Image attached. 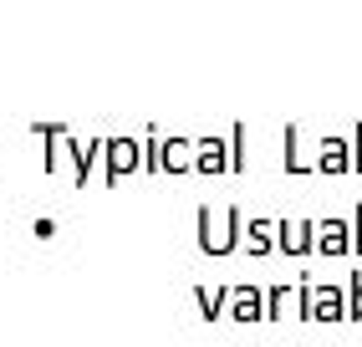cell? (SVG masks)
Wrapping results in <instances>:
<instances>
[{
    "label": "cell",
    "instance_id": "6da1fadb",
    "mask_svg": "<svg viewBox=\"0 0 362 347\" xmlns=\"http://www.w3.org/2000/svg\"><path fill=\"white\" fill-rule=\"evenodd\" d=\"M245 225H250V220L240 215V205H230L225 215H214L209 205H199V215H194V240H199L204 256H230V251L245 245Z\"/></svg>",
    "mask_w": 362,
    "mask_h": 347
},
{
    "label": "cell",
    "instance_id": "7a4b0ae2",
    "mask_svg": "<svg viewBox=\"0 0 362 347\" xmlns=\"http://www.w3.org/2000/svg\"><path fill=\"white\" fill-rule=\"evenodd\" d=\"M296 322H317V327H332V322H347V286H317L301 281L296 286Z\"/></svg>",
    "mask_w": 362,
    "mask_h": 347
},
{
    "label": "cell",
    "instance_id": "3957f363",
    "mask_svg": "<svg viewBox=\"0 0 362 347\" xmlns=\"http://www.w3.org/2000/svg\"><path fill=\"white\" fill-rule=\"evenodd\" d=\"M31 133L41 138V174H57L62 164H71L77 143H71V128H66V123H31Z\"/></svg>",
    "mask_w": 362,
    "mask_h": 347
},
{
    "label": "cell",
    "instance_id": "277c9868",
    "mask_svg": "<svg viewBox=\"0 0 362 347\" xmlns=\"http://www.w3.org/2000/svg\"><path fill=\"white\" fill-rule=\"evenodd\" d=\"M143 169V143H133V138H107V154H103V184L107 189H117L128 179V174H138Z\"/></svg>",
    "mask_w": 362,
    "mask_h": 347
},
{
    "label": "cell",
    "instance_id": "5b68a950",
    "mask_svg": "<svg viewBox=\"0 0 362 347\" xmlns=\"http://www.w3.org/2000/svg\"><path fill=\"white\" fill-rule=\"evenodd\" d=\"M317 174H327V179L352 174V138H322V148H317Z\"/></svg>",
    "mask_w": 362,
    "mask_h": 347
},
{
    "label": "cell",
    "instance_id": "8992f818",
    "mask_svg": "<svg viewBox=\"0 0 362 347\" xmlns=\"http://www.w3.org/2000/svg\"><path fill=\"white\" fill-rule=\"evenodd\" d=\"M225 317L240 322V327H255V322H265V291H260V286H235Z\"/></svg>",
    "mask_w": 362,
    "mask_h": 347
},
{
    "label": "cell",
    "instance_id": "52a82bcc",
    "mask_svg": "<svg viewBox=\"0 0 362 347\" xmlns=\"http://www.w3.org/2000/svg\"><path fill=\"white\" fill-rule=\"evenodd\" d=\"M317 251L322 256H352V220H317Z\"/></svg>",
    "mask_w": 362,
    "mask_h": 347
},
{
    "label": "cell",
    "instance_id": "ba28073f",
    "mask_svg": "<svg viewBox=\"0 0 362 347\" xmlns=\"http://www.w3.org/2000/svg\"><path fill=\"white\" fill-rule=\"evenodd\" d=\"M281 251L286 256H311L317 251V220H281Z\"/></svg>",
    "mask_w": 362,
    "mask_h": 347
},
{
    "label": "cell",
    "instance_id": "9c48e42d",
    "mask_svg": "<svg viewBox=\"0 0 362 347\" xmlns=\"http://www.w3.org/2000/svg\"><path fill=\"white\" fill-rule=\"evenodd\" d=\"M271 251H281V220L255 215L245 225V256H271Z\"/></svg>",
    "mask_w": 362,
    "mask_h": 347
},
{
    "label": "cell",
    "instance_id": "30bf717a",
    "mask_svg": "<svg viewBox=\"0 0 362 347\" xmlns=\"http://www.w3.org/2000/svg\"><path fill=\"white\" fill-rule=\"evenodd\" d=\"M199 143L194 138H163V174H194Z\"/></svg>",
    "mask_w": 362,
    "mask_h": 347
},
{
    "label": "cell",
    "instance_id": "8fae6325",
    "mask_svg": "<svg viewBox=\"0 0 362 347\" xmlns=\"http://www.w3.org/2000/svg\"><path fill=\"white\" fill-rule=\"evenodd\" d=\"M194 174L214 179V174H230V138H199V164Z\"/></svg>",
    "mask_w": 362,
    "mask_h": 347
},
{
    "label": "cell",
    "instance_id": "7c38bea8",
    "mask_svg": "<svg viewBox=\"0 0 362 347\" xmlns=\"http://www.w3.org/2000/svg\"><path fill=\"white\" fill-rule=\"evenodd\" d=\"M103 154H107V138H92L87 148L77 143V154H71V179H77V189H87V179H92V169L103 164Z\"/></svg>",
    "mask_w": 362,
    "mask_h": 347
},
{
    "label": "cell",
    "instance_id": "4fadbf2b",
    "mask_svg": "<svg viewBox=\"0 0 362 347\" xmlns=\"http://www.w3.org/2000/svg\"><path fill=\"white\" fill-rule=\"evenodd\" d=\"M230 296H235V286H214V291H194V307H199V317L204 322H225V312H230Z\"/></svg>",
    "mask_w": 362,
    "mask_h": 347
},
{
    "label": "cell",
    "instance_id": "5bb4252c",
    "mask_svg": "<svg viewBox=\"0 0 362 347\" xmlns=\"http://www.w3.org/2000/svg\"><path fill=\"white\" fill-rule=\"evenodd\" d=\"M286 312H296V286H265V322H286Z\"/></svg>",
    "mask_w": 362,
    "mask_h": 347
},
{
    "label": "cell",
    "instance_id": "9a60e30c",
    "mask_svg": "<svg viewBox=\"0 0 362 347\" xmlns=\"http://www.w3.org/2000/svg\"><path fill=\"white\" fill-rule=\"evenodd\" d=\"M311 169H317V159L301 154V128L286 123V174H311Z\"/></svg>",
    "mask_w": 362,
    "mask_h": 347
},
{
    "label": "cell",
    "instance_id": "2e32d148",
    "mask_svg": "<svg viewBox=\"0 0 362 347\" xmlns=\"http://www.w3.org/2000/svg\"><path fill=\"white\" fill-rule=\"evenodd\" d=\"M143 174H163V138L153 128L143 133Z\"/></svg>",
    "mask_w": 362,
    "mask_h": 347
},
{
    "label": "cell",
    "instance_id": "e0dca14e",
    "mask_svg": "<svg viewBox=\"0 0 362 347\" xmlns=\"http://www.w3.org/2000/svg\"><path fill=\"white\" fill-rule=\"evenodd\" d=\"M230 174H245V123L230 128Z\"/></svg>",
    "mask_w": 362,
    "mask_h": 347
},
{
    "label": "cell",
    "instance_id": "ac0fdd59",
    "mask_svg": "<svg viewBox=\"0 0 362 347\" xmlns=\"http://www.w3.org/2000/svg\"><path fill=\"white\" fill-rule=\"evenodd\" d=\"M347 322H362V271H352L347 281Z\"/></svg>",
    "mask_w": 362,
    "mask_h": 347
},
{
    "label": "cell",
    "instance_id": "d6986e66",
    "mask_svg": "<svg viewBox=\"0 0 362 347\" xmlns=\"http://www.w3.org/2000/svg\"><path fill=\"white\" fill-rule=\"evenodd\" d=\"M352 256H362V205L352 210Z\"/></svg>",
    "mask_w": 362,
    "mask_h": 347
},
{
    "label": "cell",
    "instance_id": "ffe728a7",
    "mask_svg": "<svg viewBox=\"0 0 362 347\" xmlns=\"http://www.w3.org/2000/svg\"><path fill=\"white\" fill-rule=\"evenodd\" d=\"M352 174H362V123L352 128Z\"/></svg>",
    "mask_w": 362,
    "mask_h": 347
},
{
    "label": "cell",
    "instance_id": "44dd1931",
    "mask_svg": "<svg viewBox=\"0 0 362 347\" xmlns=\"http://www.w3.org/2000/svg\"><path fill=\"white\" fill-rule=\"evenodd\" d=\"M31 235H36V240H52V235H57V220H36Z\"/></svg>",
    "mask_w": 362,
    "mask_h": 347
}]
</instances>
